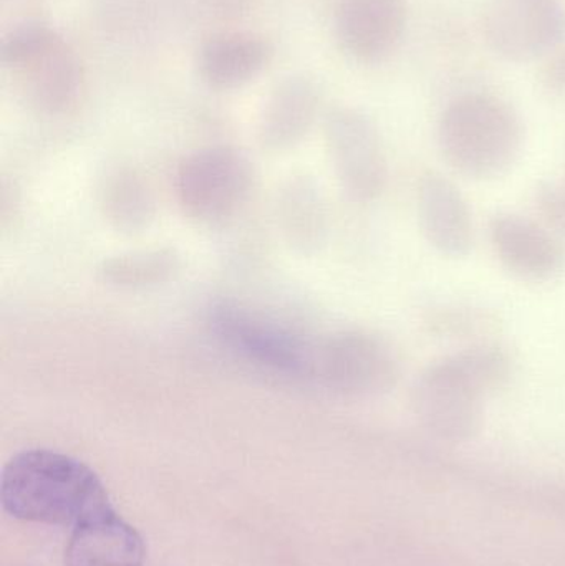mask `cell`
<instances>
[{
	"label": "cell",
	"mask_w": 565,
	"mask_h": 566,
	"mask_svg": "<svg viewBox=\"0 0 565 566\" xmlns=\"http://www.w3.org/2000/svg\"><path fill=\"white\" fill-rule=\"evenodd\" d=\"M321 88L305 73L285 76L272 88L262 115V135L271 143L291 142L301 135L317 112Z\"/></svg>",
	"instance_id": "12"
},
{
	"label": "cell",
	"mask_w": 565,
	"mask_h": 566,
	"mask_svg": "<svg viewBox=\"0 0 565 566\" xmlns=\"http://www.w3.org/2000/svg\"><path fill=\"white\" fill-rule=\"evenodd\" d=\"M537 209L554 234L565 239V186L543 182L536 192Z\"/></svg>",
	"instance_id": "13"
},
{
	"label": "cell",
	"mask_w": 565,
	"mask_h": 566,
	"mask_svg": "<svg viewBox=\"0 0 565 566\" xmlns=\"http://www.w3.org/2000/svg\"><path fill=\"white\" fill-rule=\"evenodd\" d=\"M484 42L504 62L547 59L565 40V10L559 0H488Z\"/></svg>",
	"instance_id": "4"
},
{
	"label": "cell",
	"mask_w": 565,
	"mask_h": 566,
	"mask_svg": "<svg viewBox=\"0 0 565 566\" xmlns=\"http://www.w3.org/2000/svg\"><path fill=\"white\" fill-rule=\"evenodd\" d=\"M328 133L352 191L362 198L377 196L384 188L387 163L374 123L357 109H335Z\"/></svg>",
	"instance_id": "10"
},
{
	"label": "cell",
	"mask_w": 565,
	"mask_h": 566,
	"mask_svg": "<svg viewBox=\"0 0 565 566\" xmlns=\"http://www.w3.org/2000/svg\"><path fill=\"white\" fill-rule=\"evenodd\" d=\"M408 20L407 0H337L334 35L348 59L378 65L400 49Z\"/></svg>",
	"instance_id": "6"
},
{
	"label": "cell",
	"mask_w": 565,
	"mask_h": 566,
	"mask_svg": "<svg viewBox=\"0 0 565 566\" xmlns=\"http://www.w3.org/2000/svg\"><path fill=\"white\" fill-rule=\"evenodd\" d=\"M275 59V46L264 33L252 30H218L199 43L195 70L215 92L242 88L268 72Z\"/></svg>",
	"instance_id": "7"
},
{
	"label": "cell",
	"mask_w": 565,
	"mask_h": 566,
	"mask_svg": "<svg viewBox=\"0 0 565 566\" xmlns=\"http://www.w3.org/2000/svg\"><path fill=\"white\" fill-rule=\"evenodd\" d=\"M3 511L20 521L76 525L112 511L98 475L76 459L46 449L20 452L3 468Z\"/></svg>",
	"instance_id": "1"
},
{
	"label": "cell",
	"mask_w": 565,
	"mask_h": 566,
	"mask_svg": "<svg viewBox=\"0 0 565 566\" xmlns=\"http://www.w3.org/2000/svg\"><path fill=\"white\" fill-rule=\"evenodd\" d=\"M537 82L547 95L565 98V43L547 56L537 73Z\"/></svg>",
	"instance_id": "14"
},
{
	"label": "cell",
	"mask_w": 565,
	"mask_h": 566,
	"mask_svg": "<svg viewBox=\"0 0 565 566\" xmlns=\"http://www.w3.org/2000/svg\"><path fill=\"white\" fill-rule=\"evenodd\" d=\"M483 389L451 355L428 366L411 386L415 415L444 436H464L481 418Z\"/></svg>",
	"instance_id": "5"
},
{
	"label": "cell",
	"mask_w": 565,
	"mask_h": 566,
	"mask_svg": "<svg viewBox=\"0 0 565 566\" xmlns=\"http://www.w3.org/2000/svg\"><path fill=\"white\" fill-rule=\"evenodd\" d=\"M438 145L460 175L480 181L500 178L523 151V119L501 96L463 93L448 103L438 119Z\"/></svg>",
	"instance_id": "2"
},
{
	"label": "cell",
	"mask_w": 565,
	"mask_h": 566,
	"mask_svg": "<svg viewBox=\"0 0 565 566\" xmlns=\"http://www.w3.org/2000/svg\"><path fill=\"white\" fill-rule=\"evenodd\" d=\"M0 65L42 108L72 105L85 83L79 52L46 20L25 19L10 27L0 40Z\"/></svg>",
	"instance_id": "3"
},
{
	"label": "cell",
	"mask_w": 565,
	"mask_h": 566,
	"mask_svg": "<svg viewBox=\"0 0 565 566\" xmlns=\"http://www.w3.org/2000/svg\"><path fill=\"white\" fill-rule=\"evenodd\" d=\"M146 548L142 535L115 512L76 525L66 547V566H143Z\"/></svg>",
	"instance_id": "11"
},
{
	"label": "cell",
	"mask_w": 565,
	"mask_h": 566,
	"mask_svg": "<svg viewBox=\"0 0 565 566\" xmlns=\"http://www.w3.org/2000/svg\"><path fill=\"white\" fill-rule=\"evenodd\" d=\"M418 219L428 244L444 258L463 259L473 251V216L460 189L438 172L418 188Z\"/></svg>",
	"instance_id": "9"
},
{
	"label": "cell",
	"mask_w": 565,
	"mask_h": 566,
	"mask_svg": "<svg viewBox=\"0 0 565 566\" xmlns=\"http://www.w3.org/2000/svg\"><path fill=\"white\" fill-rule=\"evenodd\" d=\"M490 238L501 264L516 277L546 282L563 274V241L531 219L511 212L494 216Z\"/></svg>",
	"instance_id": "8"
}]
</instances>
